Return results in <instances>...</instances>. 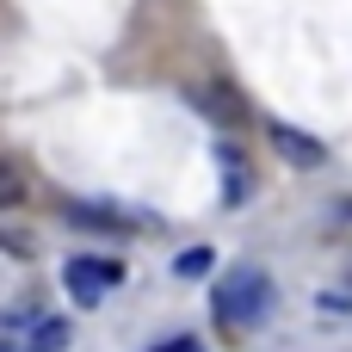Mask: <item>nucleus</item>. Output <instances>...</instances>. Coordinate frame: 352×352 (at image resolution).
Masks as SVG:
<instances>
[{"mask_svg": "<svg viewBox=\"0 0 352 352\" xmlns=\"http://www.w3.org/2000/svg\"><path fill=\"white\" fill-rule=\"evenodd\" d=\"M210 309H217V322H223L229 334H248V328L272 309V285H266V272H254V266L223 272V278L210 285Z\"/></svg>", "mask_w": 352, "mask_h": 352, "instance_id": "f257e3e1", "label": "nucleus"}, {"mask_svg": "<svg viewBox=\"0 0 352 352\" xmlns=\"http://www.w3.org/2000/svg\"><path fill=\"white\" fill-rule=\"evenodd\" d=\"M62 278H68V297H74L80 309H93V303H105V291H118V285H124V266H118V260L74 254V260L62 266Z\"/></svg>", "mask_w": 352, "mask_h": 352, "instance_id": "f03ea898", "label": "nucleus"}, {"mask_svg": "<svg viewBox=\"0 0 352 352\" xmlns=\"http://www.w3.org/2000/svg\"><path fill=\"white\" fill-rule=\"evenodd\" d=\"M192 105H198L204 118L229 124V130H241V124H248V99H241L229 80H204V87H192Z\"/></svg>", "mask_w": 352, "mask_h": 352, "instance_id": "7ed1b4c3", "label": "nucleus"}, {"mask_svg": "<svg viewBox=\"0 0 352 352\" xmlns=\"http://www.w3.org/2000/svg\"><path fill=\"white\" fill-rule=\"evenodd\" d=\"M272 148H278L291 167H322V155H328L316 136H303V130H291V124H272Z\"/></svg>", "mask_w": 352, "mask_h": 352, "instance_id": "20e7f679", "label": "nucleus"}, {"mask_svg": "<svg viewBox=\"0 0 352 352\" xmlns=\"http://www.w3.org/2000/svg\"><path fill=\"white\" fill-rule=\"evenodd\" d=\"M68 334H74V328H68L62 316H50V322L31 328V352H62V346H68Z\"/></svg>", "mask_w": 352, "mask_h": 352, "instance_id": "39448f33", "label": "nucleus"}, {"mask_svg": "<svg viewBox=\"0 0 352 352\" xmlns=\"http://www.w3.org/2000/svg\"><path fill=\"white\" fill-rule=\"evenodd\" d=\"M173 272H179V278H210V272H217V254H210V248H186V254L173 260Z\"/></svg>", "mask_w": 352, "mask_h": 352, "instance_id": "423d86ee", "label": "nucleus"}, {"mask_svg": "<svg viewBox=\"0 0 352 352\" xmlns=\"http://www.w3.org/2000/svg\"><path fill=\"white\" fill-rule=\"evenodd\" d=\"M19 198H25V173L0 161V204H19Z\"/></svg>", "mask_w": 352, "mask_h": 352, "instance_id": "0eeeda50", "label": "nucleus"}, {"mask_svg": "<svg viewBox=\"0 0 352 352\" xmlns=\"http://www.w3.org/2000/svg\"><path fill=\"white\" fill-rule=\"evenodd\" d=\"M0 248H6V254H19V260H31V254H37V241H31L25 229H0Z\"/></svg>", "mask_w": 352, "mask_h": 352, "instance_id": "6e6552de", "label": "nucleus"}, {"mask_svg": "<svg viewBox=\"0 0 352 352\" xmlns=\"http://www.w3.org/2000/svg\"><path fill=\"white\" fill-rule=\"evenodd\" d=\"M155 352H204L198 340H167V346H155Z\"/></svg>", "mask_w": 352, "mask_h": 352, "instance_id": "1a4fd4ad", "label": "nucleus"}, {"mask_svg": "<svg viewBox=\"0 0 352 352\" xmlns=\"http://www.w3.org/2000/svg\"><path fill=\"white\" fill-rule=\"evenodd\" d=\"M0 352H12V340H6V334H0Z\"/></svg>", "mask_w": 352, "mask_h": 352, "instance_id": "9d476101", "label": "nucleus"}]
</instances>
